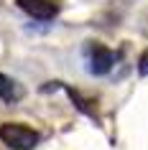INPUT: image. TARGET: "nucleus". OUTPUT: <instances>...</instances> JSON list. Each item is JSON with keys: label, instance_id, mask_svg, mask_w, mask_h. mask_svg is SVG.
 <instances>
[{"label": "nucleus", "instance_id": "1", "mask_svg": "<svg viewBox=\"0 0 148 150\" xmlns=\"http://www.w3.org/2000/svg\"><path fill=\"white\" fill-rule=\"evenodd\" d=\"M0 140L5 142L8 148L13 150H33L39 145V132L31 130L28 125H21V122H5L0 125Z\"/></svg>", "mask_w": 148, "mask_h": 150}, {"label": "nucleus", "instance_id": "2", "mask_svg": "<svg viewBox=\"0 0 148 150\" xmlns=\"http://www.w3.org/2000/svg\"><path fill=\"white\" fill-rule=\"evenodd\" d=\"M112 64H115V54L107 46H102L97 41L87 46V69H89V74L102 76V74H107L112 69Z\"/></svg>", "mask_w": 148, "mask_h": 150}, {"label": "nucleus", "instance_id": "3", "mask_svg": "<svg viewBox=\"0 0 148 150\" xmlns=\"http://www.w3.org/2000/svg\"><path fill=\"white\" fill-rule=\"evenodd\" d=\"M18 8L36 21H54L59 13V5L51 0H18Z\"/></svg>", "mask_w": 148, "mask_h": 150}, {"label": "nucleus", "instance_id": "4", "mask_svg": "<svg viewBox=\"0 0 148 150\" xmlns=\"http://www.w3.org/2000/svg\"><path fill=\"white\" fill-rule=\"evenodd\" d=\"M21 97H23L21 84L13 81L10 76H5V74H0V99L3 102H18Z\"/></svg>", "mask_w": 148, "mask_h": 150}, {"label": "nucleus", "instance_id": "5", "mask_svg": "<svg viewBox=\"0 0 148 150\" xmlns=\"http://www.w3.org/2000/svg\"><path fill=\"white\" fill-rule=\"evenodd\" d=\"M138 74L140 76H148V51H143L138 59Z\"/></svg>", "mask_w": 148, "mask_h": 150}]
</instances>
